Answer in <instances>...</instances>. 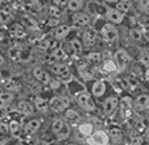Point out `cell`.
<instances>
[{"label":"cell","instance_id":"cell-45","mask_svg":"<svg viewBox=\"0 0 149 145\" xmlns=\"http://www.w3.org/2000/svg\"><path fill=\"white\" fill-rule=\"evenodd\" d=\"M145 139H146V141L149 142V127L145 128Z\"/></svg>","mask_w":149,"mask_h":145},{"label":"cell","instance_id":"cell-12","mask_svg":"<svg viewBox=\"0 0 149 145\" xmlns=\"http://www.w3.org/2000/svg\"><path fill=\"white\" fill-rule=\"evenodd\" d=\"M106 19H107L110 22H112V24H120V22L124 20V15L120 13L118 9L111 8L106 12Z\"/></svg>","mask_w":149,"mask_h":145},{"label":"cell","instance_id":"cell-41","mask_svg":"<svg viewBox=\"0 0 149 145\" xmlns=\"http://www.w3.org/2000/svg\"><path fill=\"white\" fill-rule=\"evenodd\" d=\"M0 133H1V135L9 133V131H8V123H4V121H1V123H0Z\"/></svg>","mask_w":149,"mask_h":145},{"label":"cell","instance_id":"cell-30","mask_svg":"<svg viewBox=\"0 0 149 145\" xmlns=\"http://www.w3.org/2000/svg\"><path fill=\"white\" fill-rule=\"evenodd\" d=\"M56 136H57V139L58 140H65V139H68L69 136H70V127L68 125V124H63V125L61 127V129H59L58 132L56 133Z\"/></svg>","mask_w":149,"mask_h":145},{"label":"cell","instance_id":"cell-48","mask_svg":"<svg viewBox=\"0 0 149 145\" xmlns=\"http://www.w3.org/2000/svg\"><path fill=\"white\" fill-rule=\"evenodd\" d=\"M3 41H4V33H1V32H0V45L3 44Z\"/></svg>","mask_w":149,"mask_h":145},{"label":"cell","instance_id":"cell-46","mask_svg":"<svg viewBox=\"0 0 149 145\" xmlns=\"http://www.w3.org/2000/svg\"><path fill=\"white\" fill-rule=\"evenodd\" d=\"M36 145H49L46 141H44V140H38V141L36 142Z\"/></svg>","mask_w":149,"mask_h":145},{"label":"cell","instance_id":"cell-21","mask_svg":"<svg viewBox=\"0 0 149 145\" xmlns=\"http://www.w3.org/2000/svg\"><path fill=\"white\" fill-rule=\"evenodd\" d=\"M70 26L69 25H59L56 28L54 31V38L56 40H62V38H66L68 34L70 33Z\"/></svg>","mask_w":149,"mask_h":145},{"label":"cell","instance_id":"cell-9","mask_svg":"<svg viewBox=\"0 0 149 145\" xmlns=\"http://www.w3.org/2000/svg\"><path fill=\"white\" fill-rule=\"evenodd\" d=\"M118 104H119L118 98H115V96H110V98H107L103 103V114L106 115V116H110V115L116 109Z\"/></svg>","mask_w":149,"mask_h":145},{"label":"cell","instance_id":"cell-43","mask_svg":"<svg viewBox=\"0 0 149 145\" xmlns=\"http://www.w3.org/2000/svg\"><path fill=\"white\" fill-rule=\"evenodd\" d=\"M50 15H52V16H54V17H57V19H58L59 15H61V12H59L58 7H50Z\"/></svg>","mask_w":149,"mask_h":145},{"label":"cell","instance_id":"cell-42","mask_svg":"<svg viewBox=\"0 0 149 145\" xmlns=\"http://www.w3.org/2000/svg\"><path fill=\"white\" fill-rule=\"evenodd\" d=\"M4 86H6V89H8V90H13L15 87H16V83H15V81H12V79H7Z\"/></svg>","mask_w":149,"mask_h":145},{"label":"cell","instance_id":"cell-2","mask_svg":"<svg viewBox=\"0 0 149 145\" xmlns=\"http://www.w3.org/2000/svg\"><path fill=\"white\" fill-rule=\"evenodd\" d=\"M77 104H78L82 109H84V111H87V112H93V111H95V108H96L95 103H94L93 98H91V95L86 91L78 94V96H77Z\"/></svg>","mask_w":149,"mask_h":145},{"label":"cell","instance_id":"cell-8","mask_svg":"<svg viewBox=\"0 0 149 145\" xmlns=\"http://www.w3.org/2000/svg\"><path fill=\"white\" fill-rule=\"evenodd\" d=\"M33 77L36 78V81H38L40 83H42V84H49L52 81L50 75L48 74V71H45L42 67H34Z\"/></svg>","mask_w":149,"mask_h":145},{"label":"cell","instance_id":"cell-1","mask_svg":"<svg viewBox=\"0 0 149 145\" xmlns=\"http://www.w3.org/2000/svg\"><path fill=\"white\" fill-rule=\"evenodd\" d=\"M130 59L131 57L128 56V53L124 49L116 50L115 54H113V63L116 66V71H124L128 66V63H130Z\"/></svg>","mask_w":149,"mask_h":145},{"label":"cell","instance_id":"cell-11","mask_svg":"<svg viewBox=\"0 0 149 145\" xmlns=\"http://www.w3.org/2000/svg\"><path fill=\"white\" fill-rule=\"evenodd\" d=\"M133 107H135L137 111H145L149 108V95L146 94H141L139 95L137 98L133 102Z\"/></svg>","mask_w":149,"mask_h":145},{"label":"cell","instance_id":"cell-17","mask_svg":"<svg viewBox=\"0 0 149 145\" xmlns=\"http://www.w3.org/2000/svg\"><path fill=\"white\" fill-rule=\"evenodd\" d=\"M78 74L83 81H91L94 79V71L87 66V65H81L78 66Z\"/></svg>","mask_w":149,"mask_h":145},{"label":"cell","instance_id":"cell-10","mask_svg":"<svg viewBox=\"0 0 149 145\" xmlns=\"http://www.w3.org/2000/svg\"><path fill=\"white\" fill-rule=\"evenodd\" d=\"M91 19L87 13H83V12H78V13L74 15L73 17V24L78 28H82V26H88Z\"/></svg>","mask_w":149,"mask_h":145},{"label":"cell","instance_id":"cell-19","mask_svg":"<svg viewBox=\"0 0 149 145\" xmlns=\"http://www.w3.org/2000/svg\"><path fill=\"white\" fill-rule=\"evenodd\" d=\"M34 107H36V109L38 112H41V114H46L48 109H49V102L45 100L44 98L37 96V98L34 99Z\"/></svg>","mask_w":149,"mask_h":145},{"label":"cell","instance_id":"cell-34","mask_svg":"<svg viewBox=\"0 0 149 145\" xmlns=\"http://www.w3.org/2000/svg\"><path fill=\"white\" fill-rule=\"evenodd\" d=\"M130 140L132 145H143V142H144L143 136L140 133H137V132H132L130 135Z\"/></svg>","mask_w":149,"mask_h":145},{"label":"cell","instance_id":"cell-36","mask_svg":"<svg viewBox=\"0 0 149 145\" xmlns=\"http://www.w3.org/2000/svg\"><path fill=\"white\" fill-rule=\"evenodd\" d=\"M8 131H9V133H12V135H17L19 133V131H20V124H19V121L17 120H11L8 123Z\"/></svg>","mask_w":149,"mask_h":145},{"label":"cell","instance_id":"cell-33","mask_svg":"<svg viewBox=\"0 0 149 145\" xmlns=\"http://www.w3.org/2000/svg\"><path fill=\"white\" fill-rule=\"evenodd\" d=\"M12 17V11L9 8H3L0 11V22L1 24H7Z\"/></svg>","mask_w":149,"mask_h":145},{"label":"cell","instance_id":"cell-25","mask_svg":"<svg viewBox=\"0 0 149 145\" xmlns=\"http://www.w3.org/2000/svg\"><path fill=\"white\" fill-rule=\"evenodd\" d=\"M65 120L66 121H73V123H77L81 120V115L75 111V109L68 108L65 109Z\"/></svg>","mask_w":149,"mask_h":145},{"label":"cell","instance_id":"cell-3","mask_svg":"<svg viewBox=\"0 0 149 145\" xmlns=\"http://www.w3.org/2000/svg\"><path fill=\"white\" fill-rule=\"evenodd\" d=\"M108 135L107 132L98 129V131H94L90 136L87 137V144L88 145H108Z\"/></svg>","mask_w":149,"mask_h":145},{"label":"cell","instance_id":"cell-28","mask_svg":"<svg viewBox=\"0 0 149 145\" xmlns=\"http://www.w3.org/2000/svg\"><path fill=\"white\" fill-rule=\"evenodd\" d=\"M131 102V99H128V98H124L123 99V102H121V112H123V115H124V117H131V111H132V103H130Z\"/></svg>","mask_w":149,"mask_h":145},{"label":"cell","instance_id":"cell-37","mask_svg":"<svg viewBox=\"0 0 149 145\" xmlns=\"http://www.w3.org/2000/svg\"><path fill=\"white\" fill-rule=\"evenodd\" d=\"M130 37L132 40H135V41H140V40L143 38V32L139 28H132L130 31Z\"/></svg>","mask_w":149,"mask_h":145},{"label":"cell","instance_id":"cell-40","mask_svg":"<svg viewBox=\"0 0 149 145\" xmlns=\"http://www.w3.org/2000/svg\"><path fill=\"white\" fill-rule=\"evenodd\" d=\"M140 62L145 66H149V50H145L140 54Z\"/></svg>","mask_w":149,"mask_h":145},{"label":"cell","instance_id":"cell-13","mask_svg":"<svg viewBox=\"0 0 149 145\" xmlns=\"http://www.w3.org/2000/svg\"><path fill=\"white\" fill-rule=\"evenodd\" d=\"M40 127H41V121H40L38 119H32V120H29L28 123L25 124V127H24V133H25L26 136H32V135H34L38 131Z\"/></svg>","mask_w":149,"mask_h":145},{"label":"cell","instance_id":"cell-39","mask_svg":"<svg viewBox=\"0 0 149 145\" xmlns=\"http://www.w3.org/2000/svg\"><path fill=\"white\" fill-rule=\"evenodd\" d=\"M103 70H104L106 72L116 71V66H115V63H113V61H108V62H106V63H104V66H103Z\"/></svg>","mask_w":149,"mask_h":145},{"label":"cell","instance_id":"cell-6","mask_svg":"<svg viewBox=\"0 0 149 145\" xmlns=\"http://www.w3.org/2000/svg\"><path fill=\"white\" fill-rule=\"evenodd\" d=\"M96 42H98V34H96L95 29L87 26L86 31L83 32V44H84V46L88 47V49H91V47H94L96 45Z\"/></svg>","mask_w":149,"mask_h":145},{"label":"cell","instance_id":"cell-51","mask_svg":"<svg viewBox=\"0 0 149 145\" xmlns=\"http://www.w3.org/2000/svg\"><path fill=\"white\" fill-rule=\"evenodd\" d=\"M106 1H108V3H118L119 0H106Z\"/></svg>","mask_w":149,"mask_h":145},{"label":"cell","instance_id":"cell-31","mask_svg":"<svg viewBox=\"0 0 149 145\" xmlns=\"http://www.w3.org/2000/svg\"><path fill=\"white\" fill-rule=\"evenodd\" d=\"M86 59H87L88 63L96 65V63H99V62H100V59H102V54L99 53V52H91V53H88V54H87Z\"/></svg>","mask_w":149,"mask_h":145},{"label":"cell","instance_id":"cell-15","mask_svg":"<svg viewBox=\"0 0 149 145\" xmlns=\"http://www.w3.org/2000/svg\"><path fill=\"white\" fill-rule=\"evenodd\" d=\"M21 25L25 29H31V31H37L38 29V22L34 17L29 16V15H24L21 17Z\"/></svg>","mask_w":149,"mask_h":145},{"label":"cell","instance_id":"cell-29","mask_svg":"<svg viewBox=\"0 0 149 145\" xmlns=\"http://www.w3.org/2000/svg\"><path fill=\"white\" fill-rule=\"evenodd\" d=\"M131 8V3H130V0H119L118 3H116V8L120 13H127V12L130 11Z\"/></svg>","mask_w":149,"mask_h":145},{"label":"cell","instance_id":"cell-4","mask_svg":"<svg viewBox=\"0 0 149 145\" xmlns=\"http://www.w3.org/2000/svg\"><path fill=\"white\" fill-rule=\"evenodd\" d=\"M100 36L104 41L107 42H113L119 38V32L115 28V25L112 24H106L103 25V28L100 29Z\"/></svg>","mask_w":149,"mask_h":145},{"label":"cell","instance_id":"cell-20","mask_svg":"<svg viewBox=\"0 0 149 145\" xmlns=\"http://www.w3.org/2000/svg\"><path fill=\"white\" fill-rule=\"evenodd\" d=\"M13 94L9 91H6V92H1L0 94V109H4L7 106H9V104L12 103V100H13Z\"/></svg>","mask_w":149,"mask_h":145},{"label":"cell","instance_id":"cell-53","mask_svg":"<svg viewBox=\"0 0 149 145\" xmlns=\"http://www.w3.org/2000/svg\"><path fill=\"white\" fill-rule=\"evenodd\" d=\"M148 84H149V81H148Z\"/></svg>","mask_w":149,"mask_h":145},{"label":"cell","instance_id":"cell-44","mask_svg":"<svg viewBox=\"0 0 149 145\" xmlns=\"http://www.w3.org/2000/svg\"><path fill=\"white\" fill-rule=\"evenodd\" d=\"M54 3H56V6L58 7H65L66 4H68V0H54Z\"/></svg>","mask_w":149,"mask_h":145},{"label":"cell","instance_id":"cell-16","mask_svg":"<svg viewBox=\"0 0 149 145\" xmlns=\"http://www.w3.org/2000/svg\"><path fill=\"white\" fill-rule=\"evenodd\" d=\"M9 33H11V36L13 38H24V37H26V31L21 24H13L11 26V29H9Z\"/></svg>","mask_w":149,"mask_h":145},{"label":"cell","instance_id":"cell-26","mask_svg":"<svg viewBox=\"0 0 149 145\" xmlns=\"http://www.w3.org/2000/svg\"><path fill=\"white\" fill-rule=\"evenodd\" d=\"M78 131H79V133L81 135L88 137L94 132V125L91 123H81L78 125Z\"/></svg>","mask_w":149,"mask_h":145},{"label":"cell","instance_id":"cell-49","mask_svg":"<svg viewBox=\"0 0 149 145\" xmlns=\"http://www.w3.org/2000/svg\"><path fill=\"white\" fill-rule=\"evenodd\" d=\"M7 144V140L6 139H1V137H0V145H6Z\"/></svg>","mask_w":149,"mask_h":145},{"label":"cell","instance_id":"cell-32","mask_svg":"<svg viewBox=\"0 0 149 145\" xmlns=\"http://www.w3.org/2000/svg\"><path fill=\"white\" fill-rule=\"evenodd\" d=\"M83 3H84V0H68V7L70 11L77 12L83 7Z\"/></svg>","mask_w":149,"mask_h":145},{"label":"cell","instance_id":"cell-7","mask_svg":"<svg viewBox=\"0 0 149 145\" xmlns=\"http://www.w3.org/2000/svg\"><path fill=\"white\" fill-rule=\"evenodd\" d=\"M50 69L54 75L59 77V78H62V79L70 77V70H69V67L66 66L65 63H54V65H52Z\"/></svg>","mask_w":149,"mask_h":145},{"label":"cell","instance_id":"cell-5","mask_svg":"<svg viewBox=\"0 0 149 145\" xmlns=\"http://www.w3.org/2000/svg\"><path fill=\"white\" fill-rule=\"evenodd\" d=\"M69 107V100L63 96H54L49 102V108L54 112H62L68 109Z\"/></svg>","mask_w":149,"mask_h":145},{"label":"cell","instance_id":"cell-18","mask_svg":"<svg viewBox=\"0 0 149 145\" xmlns=\"http://www.w3.org/2000/svg\"><path fill=\"white\" fill-rule=\"evenodd\" d=\"M52 58L54 59V61H57L58 63H63V62L68 59V54H66V52L62 49V47H56V49H53V52H52Z\"/></svg>","mask_w":149,"mask_h":145},{"label":"cell","instance_id":"cell-50","mask_svg":"<svg viewBox=\"0 0 149 145\" xmlns=\"http://www.w3.org/2000/svg\"><path fill=\"white\" fill-rule=\"evenodd\" d=\"M143 34H144V36H145V38H146V40H148V41H149V31H145V32H144Z\"/></svg>","mask_w":149,"mask_h":145},{"label":"cell","instance_id":"cell-47","mask_svg":"<svg viewBox=\"0 0 149 145\" xmlns=\"http://www.w3.org/2000/svg\"><path fill=\"white\" fill-rule=\"evenodd\" d=\"M4 65V57H3V54H0V67Z\"/></svg>","mask_w":149,"mask_h":145},{"label":"cell","instance_id":"cell-27","mask_svg":"<svg viewBox=\"0 0 149 145\" xmlns=\"http://www.w3.org/2000/svg\"><path fill=\"white\" fill-rule=\"evenodd\" d=\"M69 45H70L71 50H73V53L75 54V56H81L82 52H83V45L81 44V41H79V40H77V38L70 40Z\"/></svg>","mask_w":149,"mask_h":145},{"label":"cell","instance_id":"cell-23","mask_svg":"<svg viewBox=\"0 0 149 145\" xmlns=\"http://www.w3.org/2000/svg\"><path fill=\"white\" fill-rule=\"evenodd\" d=\"M106 92V82L104 81H96L93 84V94L96 98H100L102 95Z\"/></svg>","mask_w":149,"mask_h":145},{"label":"cell","instance_id":"cell-52","mask_svg":"<svg viewBox=\"0 0 149 145\" xmlns=\"http://www.w3.org/2000/svg\"><path fill=\"white\" fill-rule=\"evenodd\" d=\"M63 145H78V144H75V142H68V144H63Z\"/></svg>","mask_w":149,"mask_h":145},{"label":"cell","instance_id":"cell-22","mask_svg":"<svg viewBox=\"0 0 149 145\" xmlns=\"http://www.w3.org/2000/svg\"><path fill=\"white\" fill-rule=\"evenodd\" d=\"M17 109H19V112H21L23 115H25V116H29V115L33 114V106L26 100L19 102V104H17Z\"/></svg>","mask_w":149,"mask_h":145},{"label":"cell","instance_id":"cell-24","mask_svg":"<svg viewBox=\"0 0 149 145\" xmlns=\"http://www.w3.org/2000/svg\"><path fill=\"white\" fill-rule=\"evenodd\" d=\"M107 135H108V139H111L113 142H119L123 139V132H121V129L116 128V127H112V128L108 129Z\"/></svg>","mask_w":149,"mask_h":145},{"label":"cell","instance_id":"cell-38","mask_svg":"<svg viewBox=\"0 0 149 145\" xmlns=\"http://www.w3.org/2000/svg\"><path fill=\"white\" fill-rule=\"evenodd\" d=\"M65 124V121L62 119H54L53 120V123H52V132H53L54 135L57 133V132L61 129V127Z\"/></svg>","mask_w":149,"mask_h":145},{"label":"cell","instance_id":"cell-35","mask_svg":"<svg viewBox=\"0 0 149 145\" xmlns=\"http://www.w3.org/2000/svg\"><path fill=\"white\" fill-rule=\"evenodd\" d=\"M123 83L125 84V87L131 90H135L136 87H139V81L136 78H132V77H128V78L123 79Z\"/></svg>","mask_w":149,"mask_h":145},{"label":"cell","instance_id":"cell-14","mask_svg":"<svg viewBox=\"0 0 149 145\" xmlns=\"http://www.w3.org/2000/svg\"><path fill=\"white\" fill-rule=\"evenodd\" d=\"M8 56L12 61H21V57H23V46L20 44H15L12 45L8 49Z\"/></svg>","mask_w":149,"mask_h":145}]
</instances>
